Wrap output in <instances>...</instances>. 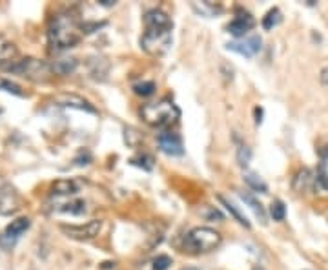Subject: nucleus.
<instances>
[{"instance_id":"nucleus-1","label":"nucleus","mask_w":328,"mask_h":270,"mask_svg":"<svg viewBox=\"0 0 328 270\" xmlns=\"http://www.w3.org/2000/svg\"><path fill=\"white\" fill-rule=\"evenodd\" d=\"M84 29L82 26L73 19V15L69 13H57L51 19L50 28H48V41H50L51 50L62 51L69 50V48L77 46L80 42Z\"/></svg>"},{"instance_id":"nucleus-2","label":"nucleus","mask_w":328,"mask_h":270,"mask_svg":"<svg viewBox=\"0 0 328 270\" xmlns=\"http://www.w3.org/2000/svg\"><path fill=\"white\" fill-rule=\"evenodd\" d=\"M141 117L144 119L146 124L155 126V128H170L177 123L181 117L177 104L170 99H162V101L150 102L141 108Z\"/></svg>"},{"instance_id":"nucleus-3","label":"nucleus","mask_w":328,"mask_h":270,"mask_svg":"<svg viewBox=\"0 0 328 270\" xmlns=\"http://www.w3.org/2000/svg\"><path fill=\"white\" fill-rule=\"evenodd\" d=\"M223 238L221 234L208 226H197L191 228L184 238V247L190 252H212L221 245Z\"/></svg>"},{"instance_id":"nucleus-4","label":"nucleus","mask_w":328,"mask_h":270,"mask_svg":"<svg viewBox=\"0 0 328 270\" xmlns=\"http://www.w3.org/2000/svg\"><path fill=\"white\" fill-rule=\"evenodd\" d=\"M8 71L22 75V77H26L27 81H35V83H46V81H50L51 75H53V69H51V66L48 64V62L33 59V57L15 60Z\"/></svg>"},{"instance_id":"nucleus-5","label":"nucleus","mask_w":328,"mask_h":270,"mask_svg":"<svg viewBox=\"0 0 328 270\" xmlns=\"http://www.w3.org/2000/svg\"><path fill=\"white\" fill-rule=\"evenodd\" d=\"M141 46L153 57L164 55L172 46V29H146L141 38Z\"/></svg>"},{"instance_id":"nucleus-6","label":"nucleus","mask_w":328,"mask_h":270,"mask_svg":"<svg viewBox=\"0 0 328 270\" xmlns=\"http://www.w3.org/2000/svg\"><path fill=\"white\" fill-rule=\"evenodd\" d=\"M29 226H31V219L29 217H18V219L11 221L4 228V232H0V248L2 250H11L15 247V243L20 239V236Z\"/></svg>"},{"instance_id":"nucleus-7","label":"nucleus","mask_w":328,"mask_h":270,"mask_svg":"<svg viewBox=\"0 0 328 270\" xmlns=\"http://www.w3.org/2000/svg\"><path fill=\"white\" fill-rule=\"evenodd\" d=\"M100 228H102V221L99 219H91L86 224H60V230L68 238L77 239V241H90L97 238Z\"/></svg>"},{"instance_id":"nucleus-8","label":"nucleus","mask_w":328,"mask_h":270,"mask_svg":"<svg viewBox=\"0 0 328 270\" xmlns=\"http://www.w3.org/2000/svg\"><path fill=\"white\" fill-rule=\"evenodd\" d=\"M22 208V199L9 183L0 184V214L2 215H13Z\"/></svg>"},{"instance_id":"nucleus-9","label":"nucleus","mask_w":328,"mask_h":270,"mask_svg":"<svg viewBox=\"0 0 328 270\" xmlns=\"http://www.w3.org/2000/svg\"><path fill=\"white\" fill-rule=\"evenodd\" d=\"M261 44H263V41H261L259 35H252V37H246V38H241V41H233V42H228L226 48L230 51H235V53H239V55L242 57H254L257 51L261 50Z\"/></svg>"},{"instance_id":"nucleus-10","label":"nucleus","mask_w":328,"mask_h":270,"mask_svg":"<svg viewBox=\"0 0 328 270\" xmlns=\"http://www.w3.org/2000/svg\"><path fill=\"white\" fill-rule=\"evenodd\" d=\"M53 102L57 106H64V108H75V110L88 111V113H97L95 106H91L86 99H82V97H78V95H73V93L57 95L53 99Z\"/></svg>"},{"instance_id":"nucleus-11","label":"nucleus","mask_w":328,"mask_h":270,"mask_svg":"<svg viewBox=\"0 0 328 270\" xmlns=\"http://www.w3.org/2000/svg\"><path fill=\"white\" fill-rule=\"evenodd\" d=\"M159 148L166 153V156H182L184 153V148H182V141L177 133L172 132H164L159 135Z\"/></svg>"},{"instance_id":"nucleus-12","label":"nucleus","mask_w":328,"mask_h":270,"mask_svg":"<svg viewBox=\"0 0 328 270\" xmlns=\"http://www.w3.org/2000/svg\"><path fill=\"white\" fill-rule=\"evenodd\" d=\"M144 26L146 29H172L173 24L170 17L160 10H150L144 15Z\"/></svg>"},{"instance_id":"nucleus-13","label":"nucleus","mask_w":328,"mask_h":270,"mask_svg":"<svg viewBox=\"0 0 328 270\" xmlns=\"http://www.w3.org/2000/svg\"><path fill=\"white\" fill-rule=\"evenodd\" d=\"M254 26H255V20L252 19L248 13H242V15H239V17H235L232 22L228 24V33H232L233 37L244 38V35L250 31Z\"/></svg>"},{"instance_id":"nucleus-14","label":"nucleus","mask_w":328,"mask_h":270,"mask_svg":"<svg viewBox=\"0 0 328 270\" xmlns=\"http://www.w3.org/2000/svg\"><path fill=\"white\" fill-rule=\"evenodd\" d=\"M314 181L317 183V177H314V174H312V170L303 168V170H299V172L296 174V177H294V183H292V188H294L296 192H299V194L308 192L310 188H312V184H314Z\"/></svg>"},{"instance_id":"nucleus-15","label":"nucleus","mask_w":328,"mask_h":270,"mask_svg":"<svg viewBox=\"0 0 328 270\" xmlns=\"http://www.w3.org/2000/svg\"><path fill=\"white\" fill-rule=\"evenodd\" d=\"M77 64H78L77 59H73V57H62V59L55 60L53 64H51V69L57 75H69L77 69Z\"/></svg>"},{"instance_id":"nucleus-16","label":"nucleus","mask_w":328,"mask_h":270,"mask_svg":"<svg viewBox=\"0 0 328 270\" xmlns=\"http://www.w3.org/2000/svg\"><path fill=\"white\" fill-rule=\"evenodd\" d=\"M77 192H78V186L71 179H60V181L53 183V186H51V194L53 196H73V194Z\"/></svg>"},{"instance_id":"nucleus-17","label":"nucleus","mask_w":328,"mask_h":270,"mask_svg":"<svg viewBox=\"0 0 328 270\" xmlns=\"http://www.w3.org/2000/svg\"><path fill=\"white\" fill-rule=\"evenodd\" d=\"M239 197H241L242 201H244L246 205L250 206L252 210L255 212V215H257V217L261 219V223L266 224V212H264L263 205H261V203L255 199L254 194H250V192H239Z\"/></svg>"},{"instance_id":"nucleus-18","label":"nucleus","mask_w":328,"mask_h":270,"mask_svg":"<svg viewBox=\"0 0 328 270\" xmlns=\"http://www.w3.org/2000/svg\"><path fill=\"white\" fill-rule=\"evenodd\" d=\"M244 183L248 184L254 192H259V194L268 192V186H266V183H264L263 179H261L257 174H254V172H248V174H244Z\"/></svg>"},{"instance_id":"nucleus-19","label":"nucleus","mask_w":328,"mask_h":270,"mask_svg":"<svg viewBox=\"0 0 328 270\" xmlns=\"http://www.w3.org/2000/svg\"><path fill=\"white\" fill-rule=\"evenodd\" d=\"M193 10L197 11L199 15H202V17H215V15L221 11V8L215 4H212V2H208V0H204V2H193Z\"/></svg>"},{"instance_id":"nucleus-20","label":"nucleus","mask_w":328,"mask_h":270,"mask_svg":"<svg viewBox=\"0 0 328 270\" xmlns=\"http://www.w3.org/2000/svg\"><path fill=\"white\" fill-rule=\"evenodd\" d=\"M84 210H86V203L82 201V199L64 203V205H60V208H59V212H66V214H73V215L84 214Z\"/></svg>"},{"instance_id":"nucleus-21","label":"nucleus","mask_w":328,"mask_h":270,"mask_svg":"<svg viewBox=\"0 0 328 270\" xmlns=\"http://www.w3.org/2000/svg\"><path fill=\"white\" fill-rule=\"evenodd\" d=\"M219 201H221L224 206H226V210L230 212V214H232L233 217H235V219H237V221H239V223L242 224V226H246V228H250V221L246 219L244 215H242L241 212L237 210V206L233 205V203H230V201H228V199H226V197H223V196H219Z\"/></svg>"},{"instance_id":"nucleus-22","label":"nucleus","mask_w":328,"mask_h":270,"mask_svg":"<svg viewBox=\"0 0 328 270\" xmlns=\"http://www.w3.org/2000/svg\"><path fill=\"white\" fill-rule=\"evenodd\" d=\"M282 17H281V11L277 10V8H273V10H270L268 13L264 15L263 19V28L264 29H273L277 24H281Z\"/></svg>"},{"instance_id":"nucleus-23","label":"nucleus","mask_w":328,"mask_h":270,"mask_svg":"<svg viewBox=\"0 0 328 270\" xmlns=\"http://www.w3.org/2000/svg\"><path fill=\"white\" fill-rule=\"evenodd\" d=\"M252 161V148L248 144H239L237 148V165L241 168H246Z\"/></svg>"},{"instance_id":"nucleus-24","label":"nucleus","mask_w":328,"mask_h":270,"mask_svg":"<svg viewBox=\"0 0 328 270\" xmlns=\"http://www.w3.org/2000/svg\"><path fill=\"white\" fill-rule=\"evenodd\" d=\"M0 90H4V92H8V93H13V95H17V97H24L22 88L18 86L17 83H13V81H9V79H4V77H0Z\"/></svg>"},{"instance_id":"nucleus-25","label":"nucleus","mask_w":328,"mask_h":270,"mask_svg":"<svg viewBox=\"0 0 328 270\" xmlns=\"http://www.w3.org/2000/svg\"><path fill=\"white\" fill-rule=\"evenodd\" d=\"M270 214H272L273 221H282L286 217V206L282 201H273L270 206Z\"/></svg>"},{"instance_id":"nucleus-26","label":"nucleus","mask_w":328,"mask_h":270,"mask_svg":"<svg viewBox=\"0 0 328 270\" xmlns=\"http://www.w3.org/2000/svg\"><path fill=\"white\" fill-rule=\"evenodd\" d=\"M104 62H108L106 59H91V62L90 64L91 66H95V68H91V75L95 79H100V81H104L106 79V73H108V69H100V64H104Z\"/></svg>"},{"instance_id":"nucleus-27","label":"nucleus","mask_w":328,"mask_h":270,"mask_svg":"<svg viewBox=\"0 0 328 270\" xmlns=\"http://www.w3.org/2000/svg\"><path fill=\"white\" fill-rule=\"evenodd\" d=\"M200 215L204 217V219H208V221H214V219H217V221H223V214L215 208V206H202L200 208Z\"/></svg>"},{"instance_id":"nucleus-28","label":"nucleus","mask_w":328,"mask_h":270,"mask_svg":"<svg viewBox=\"0 0 328 270\" xmlns=\"http://www.w3.org/2000/svg\"><path fill=\"white\" fill-rule=\"evenodd\" d=\"M133 90H135L137 95H142V97H148L151 95V93L155 92V83H151V81H146V83H139L133 86Z\"/></svg>"},{"instance_id":"nucleus-29","label":"nucleus","mask_w":328,"mask_h":270,"mask_svg":"<svg viewBox=\"0 0 328 270\" xmlns=\"http://www.w3.org/2000/svg\"><path fill=\"white\" fill-rule=\"evenodd\" d=\"M132 165L141 166V168H144V170H151L153 168V159H151L150 156H139V157H133Z\"/></svg>"},{"instance_id":"nucleus-30","label":"nucleus","mask_w":328,"mask_h":270,"mask_svg":"<svg viewBox=\"0 0 328 270\" xmlns=\"http://www.w3.org/2000/svg\"><path fill=\"white\" fill-rule=\"evenodd\" d=\"M170 265H172V257L164 256V254H160L153 259V270H168Z\"/></svg>"},{"instance_id":"nucleus-31","label":"nucleus","mask_w":328,"mask_h":270,"mask_svg":"<svg viewBox=\"0 0 328 270\" xmlns=\"http://www.w3.org/2000/svg\"><path fill=\"white\" fill-rule=\"evenodd\" d=\"M317 184L323 188V190H326L328 192V174L324 172V170H321V172L317 174Z\"/></svg>"},{"instance_id":"nucleus-32","label":"nucleus","mask_w":328,"mask_h":270,"mask_svg":"<svg viewBox=\"0 0 328 270\" xmlns=\"http://www.w3.org/2000/svg\"><path fill=\"white\" fill-rule=\"evenodd\" d=\"M319 79H321V84H323V86H328V66L321 69V75H319Z\"/></svg>"},{"instance_id":"nucleus-33","label":"nucleus","mask_w":328,"mask_h":270,"mask_svg":"<svg viewBox=\"0 0 328 270\" xmlns=\"http://www.w3.org/2000/svg\"><path fill=\"white\" fill-rule=\"evenodd\" d=\"M261 117H263V110H261V108H255V123L257 124H261Z\"/></svg>"},{"instance_id":"nucleus-34","label":"nucleus","mask_w":328,"mask_h":270,"mask_svg":"<svg viewBox=\"0 0 328 270\" xmlns=\"http://www.w3.org/2000/svg\"><path fill=\"white\" fill-rule=\"evenodd\" d=\"M99 2H100L102 6H113V4H115L113 0H99Z\"/></svg>"},{"instance_id":"nucleus-35","label":"nucleus","mask_w":328,"mask_h":270,"mask_svg":"<svg viewBox=\"0 0 328 270\" xmlns=\"http://www.w3.org/2000/svg\"><path fill=\"white\" fill-rule=\"evenodd\" d=\"M181 270H199V268H195V266H186V268H181Z\"/></svg>"},{"instance_id":"nucleus-36","label":"nucleus","mask_w":328,"mask_h":270,"mask_svg":"<svg viewBox=\"0 0 328 270\" xmlns=\"http://www.w3.org/2000/svg\"><path fill=\"white\" fill-rule=\"evenodd\" d=\"M254 270H264V268H263V266H259V265H255Z\"/></svg>"},{"instance_id":"nucleus-37","label":"nucleus","mask_w":328,"mask_h":270,"mask_svg":"<svg viewBox=\"0 0 328 270\" xmlns=\"http://www.w3.org/2000/svg\"><path fill=\"white\" fill-rule=\"evenodd\" d=\"M2 44H4V42H2V41H0V46H2Z\"/></svg>"},{"instance_id":"nucleus-38","label":"nucleus","mask_w":328,"mask_h":270,"mask_svg":"<svg viewBox=\"0 0 328 270\" xmlns=\"http://www.w3.org/2000/svg\"><path fill=\"white\" fill-rule=\"evenodd\" d=\"M0 113H2V108H0Z\"/></svg>"}]
</instances>
